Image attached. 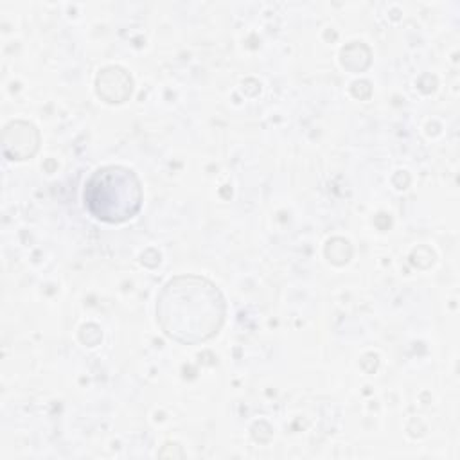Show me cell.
I'll return each instance as SVG.
<instances>
[{"instance_id":"7a4b0ae2","label":"cell","mask_w":460,"mask_h":460,"mask_svg":"<svg viewBox=\"0 0 460 460\" xmlns=\"http://www.w3.org/2000/svg\"><path fill=\"white\" fill-rule=\"evenodd\" d=\"M83 199L86 210L101 221H128L142 205L140 180L124 165H104L86 180Z\"/></svg>"},{"instance_id":"6da1fadb","label":"cell","mask_w":460,"mask_h":460,"mask_svg":"<svg viewBox=\"0 0 460 460\" xmlns=\"http://www.w3.org/2000/svg\"><path fill=\"white\" fill-rule=\"evenodd\" d=\"M226 304L214 282L198 275L171 279L156 298L162 331L185 345L214 338L225 322Z\"/></svg>"},{"instance_id":"3957f363","label":"cell","mask_w":460,"mask_h":460,"mask_svg":"<svg viewBox=\"0 0 460 460\" xmlns=\"http://www.w3.org/2000/svg\"><path fill=\"white\" fill-rule=\"evenodd\" d=\"M38 131L29 122H11L5 126L4 131V153H9L7 156L11 160H25L32 156L38 149Z\"/></svg>"}]
</instances>
